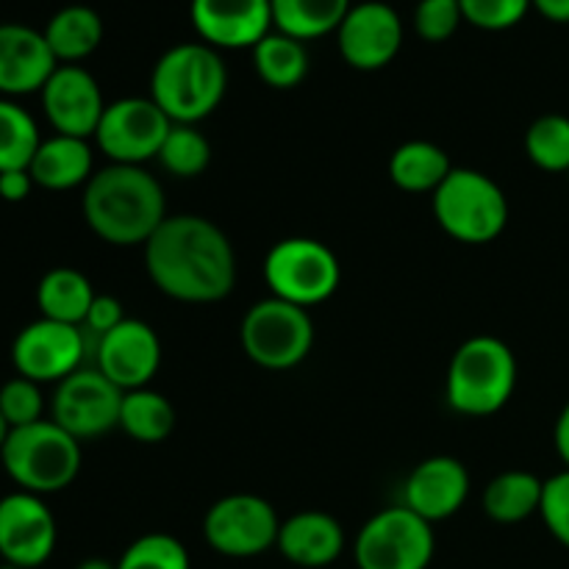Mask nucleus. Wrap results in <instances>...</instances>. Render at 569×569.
<instances>
[{
    "label": "nucleus",
    "instance_id": "1",
    "mask_svg": "<svg viewBox=\"0 0 569 569\" xmlns=\"http://www.w3.org/2000/svg\"><path fill=\"white\" fill-rule=\"evenodd\" d=\"M142 253L153 287L178 303H217L237 287L233 244L209 217L170 214Z\"/></svg>",
    "mask_w": 569,
    "mask_h": 569
},
{
    "label": "nucleus",
    "instance_id": "2",
    "mask_svg": "<svg viewBox=\"0 0 569 569\" xmlns=\"http://www.w3.org/2000/svg\"><path fill=\"white\" fill-rule=\"evenodd\" d=\"M81 211L89 231L114 248H144L170 217L161 183L137 164H109L94 172L83 187Z\"/></svg>",
    "mask_w": 569,
    "mask_h": 569
},
{
    "label": "nucleus",
    "instance_id": "3",
    "mask_svg": "<svg viewBox=\"0 0 569 569\" xmlns=\"http://www.w3.org/2000/svg\"><path fill=\"white\" fill-rule=\"evenodd\" d=\"M228 70L220 50L206 42H181L164 50L150 72V98L181 126H198L220 109Z\"/></svg>",
    "mask_w": 569,
    "mask_h": 569
},
{
    "label": "nucleus",
    "instance_id": "4",
    "mask_svg": "<svg viewBox=\"0 0 569 569\" xmlns=\"http://www.w3.org/2000/svg\"><path fill=\"white\" fill-rule=\"evenodd\" d=\"M517 372V356L503 339L470 337L450 359L445 398L456 415L492 417L515 395Z\"/></svg>",
    "mask_w": 569,
    "mask_h": 569
},
{
    "label": "nucleus",
    "instance_id": "5",
    "mask_svg": "<svg viewBox=\"0 0 569 569\" xmlns=\"http://www.w3.org/2000/svg\"><path fill=\"white\" fill-rule=\"evenodd\" d=\"M3 470L22 492L44 495L61 492L81 472V442L56 426L53 420H39L9 431L0 448Z\"/></svg>",
    "mask_w": 569,
    "mask_h": 569
},
{
    "label": "nucleus",
    "instance_id": "6",
    "mask_svg": "<svg viewBox=\"0 0 569 569\" xmlns=\"http://www.w3.org/2000/svg\"><path fill=\"white\" fill-rule=\"evenodd\" d=\"M433 220L456 242L489 244L509 226V198L495 178L470 167H453L431 194Z\"/></svg>",
    "mask_w": 569,
    "mask_h": 569
},
{
    "label": "nucleus",
    "instance_id": "7",
    "mask_svg": "<svg viewBox=\"0 0 569 569\" xmlns=\"http://www.w3.org/2000/svg\"><path fill=\"white\" fill-rule=\"evenodd\" d=\"M239 342L248 359L261 370H292L303 365L315 348V320L309 309L270 295L244 311Z\"/></svg>",
    "mask_w": 569,
    "mask_h": 569
},
{
    "label": "nucleus",
    "instance_id": "8",
    "mask_svg": "<svg viewBox=\"0 0 569 569\" xmlns=\"http://www.w3.org/2000/svg\"><path fill=\"white\" fill-rule=\"evenodd\" d=\"M264 281L272 298L311 309L331 298L342 281L337 253L320 239L289 237L270 248L264 259Z\"/></svg>",
    "mask_w": 569,
    "mask_h": 569
},
{
    "label": "nucleus",
    "instance_id": "9",
    "mask_svg": "<svg viewBox=\"0 0 569 569\" xmlns=\"http://www.w3.org/2000/svg\"><path fill=\"white\" fill-rule=\"evenodd\" d=\"M433 553V526L403 503L372 515L353 542L359 569H428Z\"/></svg>",
    "mask_w": 569,
    "mask_h": 569
},
{
    "label": "nucleus",
    "instance_id": "10",
    "mask_svg": "<svg viewBox=\"0 0 569 569\" xmlns=\"http://www.w3.org/2000/svg\"><path fill=\"white\" fill-rule=\"evenodd\" d=\"M281 520L270 500L259 495H226L203 517V539L226 559H256L276 548Z\"/></svg>",
    "mask_w": 569,
    "mask_h": 569
},
{
    "label": "nucleus",
    "instance_id": "11",
    "mask_svg": "<svg viewBox=\"0 0 569 569\" xmlns=\"http://www.w3.org/2000/svg\"><path fill=\"white\" fill-rule=\"evenodd\" d=\"M122 398L126 392L114 387L98 367H81L61 383H56L50 420L64 428L78 442L98 439L120 428Z\"/></svg>",
    "mask_w": 569,
    "mask_h": 569
},
{
    "label": "nucleus",
    "instance_id": "12",
    "mask_svg": "<svg viewBox=\"0 0 569 569\" xmlns=\"http://www.w3.org/2000/svg\"><path fill=\"white\" fill-rule=\"evenodd\" d=\"M172 120L153 103V98H120L106 106L94 131L100 153L111 164H137L156 159L170 133Z\"/></svg>",
    "mask_w": 569,
    "mask_h": 569
},
{
    "label": "nucleus",
    "instance_id": "13",
    "mask_svg": "<svg viewBox=\"0 0 569 569\" xmlns=\"http://www.w3.org/2000/svg\"><path fill=\"white\" fill-rule=\"evenodd\" d=\"M11 365L17 376L37 383H61L67 376L87 367V337L81 326L39 320L28 322L11 345Z\"/></svg>",
    "mask_w": 569,
    "mask_h": 569
},
{
    "label": "nucleus",
    "instance_id": "14",
    "mask_svg": "<svg viewBox=\"0 0 569 569\" xmlns=\"http://www.w3.org/2000/svg\"><path fill=\"white\" fill-rule=\"evenodd\" d=\"M59 528L39 495L17 492L0 498V559L17 569H37L53 556Z\"/></svg>",
    "mask_w": 569,
    "mask_h": 569
},
{
    "label": "nucleus",
    "instance_id": "15",
    "mask_svg": "<svg viewBox=\"0 0 569 569\" xmlns=\"http://www.w3.org/2000/svg\"><path fill=\"white\" fill-rule=\"evenodd\" d=\"M337 44L345 64L361 72H376L392 64L403 48V22L398 11L381 0L353 3L337 28Z\"/></svg>",
    "mask_w": 569,
    "mask_h": 569
},
{
    "label": "nucleus",
    "instance_id": "16",
    "mask_svg": "<svg viewBox=\"0 0 569 569\" xmlns=\"http://www.w3.org/2000/svg\"><path fill=\"white\" fill-rule=\"evenodd\" d=\"M92 367H98L122 392L150 387V381H153L161 367L159 333L144 320L128 317L114 331L98 339Z\"/></svg>",
    "mask_w": 569,
    "mask_h": 569
},
{
    "label": "nucleus",
    "instance_id": "17",
    "mask_svg": "<svg viewBox=\"0 0 569 569\" xmlns=\"http://www.w3.org/2000/svg\"><path fill=\"white\" fill-rule=\"evenodd\" d=\"M42 109L56 133L89 139L106 111L100 83L81 64H59L42 87Z\"/></svg>",
    "mask_w": 569,
    "mask_h": 569
},
{
    "label": "nucleus",
    "instance_id": "18",
    "mask_svg": "<svg viewBox=\"0 0 569 569\" xmlns=\"http://www.w3.org/2000/svg\"><path fill=\"white\" fill-rule=\"evenodd\" d=\"M189 17L198 37L217 50H253L272 31L270 0H192Z\"/></svg>",
    "mask_w": 569,
    "mask_h": 569
},
{
    "label": "nucleus",
    "instance_id": "19",
    "mask_svg": "<svg viewBox=\"0 0 569 569\" xmlns=\"http://www.w3.org/2000/svg\"><path fill=\"white\" fill-rule=\"evenodd\" d=\"M470 495V472L453 456H431L403 483V506L422 520L442 522L459 515Z\"/></svg>",
    "mask_w": 569,
    "mask_h": 569
},
{
    "label": "nucleus",
    "instance_id": "20",
    "mask_svg": "<svg viewBox=\"0 0 569 569\" xmlns=\"http://www.w3.org/2000/svg\"><path fill=\"white\" fill-rule=\"evenodd\" d=\"M56 67L59 61L42 31L20 26V22L0 26V94L3 98L42 92Z\"/></svg>",
    "mask_w": 569,
    "mask_h": 569
},
{
    "label": "nucleus",
    "instance_id": "21",
    "mask_svg": "<svg viewBox=\"0 0 569 569\" xmlns=\"http://www.w3.org/2000/svg\"><path fill=\"white\" fill-rule=\"evenodd\" d=\"M345 528L328 511L306 509L281 520L278 553L295 567L322 569L345 553Z\"/></svg>",
    "mask_w": 569,
    "mask_h": 569
},
{
    "label": "nucleus",
    "instance_id": "22",
    "mask_svg": "<svg viewBox=\"0 0 569 569\" xmlns=\"http://www.w3.org/2000/svg\"><path fill=\"white\" fill-rule=\"evenodd\" d=\"M28 172L37 187L50 189V192L87 187L89 178L94 176L92 144L89 139L53 133L50 139H42Z\"/></svg>",
    "mask_w": 569,
    "mask_h": 569
},
{
    "label": "nucleus",
    "instance_id": "23",
    "mask_svg": "<svg viewBox=\"0 0 569 569\" xmlns=\"http://www.w3.org/2000/svg\"><path fill=\"white\" fill-rule=\"evenodd\" d=\"M450 172H453V161L448 150L426 139L403 142L389 156V178L395 187L411 194H433Z\"/></svg>",
    "mask_w": 569,
    "mask_h": 569
},
{
    "label": "nucleus",
    "instance_id": "24",
    "mask_svg": "<svg viewBox=\"0 0 569 569\" xmlns=\"http://www.w3.org/2000/svg\"><path fill=\"white\" fill-rule=\"evenodd\" d=\"M42 33L59 64H78L103 42V20L89 6H64L50 17Z\"/></svg>",
    "mask_w": 569,
    "mask_h": 569
},
{
    "label": "nucleus",
    "instance_id": "25",
    "mask_svg": "<svg viewBox=\"0 0 569 569\" xmlns=\"http://www.w3.org/2000/svg\"><path fill=\"white\" fill-rule=\"evenodd\" d=\"M94 287L76 267H53L42 276L37 287V306L42 317L67 326H83L89 306L94 300Z\"/></svg>",
    "mask_w": 569,
    "mask_h": 569
},
{
    "label": "nucleus",
    "instance_id": "26",
    "mask_svg": "<svg viewBox=\"0 0 569 569\" xmlns=\"http://www.w3.org/2000/svg\"><path fill=\"white\" fill-rule=\"evenodd\" d=\"M545 481L528 470H506L483 489V511L500 526H517L539 515Z\"/></svg>",
    "mask_w": 569,
    "mask_h": 569
},
{
    "label": "nucleus",
    "instance_id": "27",
    "mask_svg": "<svg viewBox=\"0 0 569 569\" xmlns=\"http://www.w3.org/2000/svg\"><path fill=\"white\" fill-rule=\"evenodd\" d=\"M272 3V31L311 42V39L337 33L345 14L350 11V0H270Z\"/></svg>",
    "mask_w": 569,
    "mask_h": 569
},
{
    "label": "nucleus",
    "instance_id": "28",
    "mask_svg": "<svg viewBox=\"0 0 569 569\" xmlns=\"http://www.w3.org/2000/svg\"><path fill=\"white\" fill-rule=\"evenodd\" d=\"M176 406L156 389H131L122 398L120 431L139 445H159L176 431Z\"/></svg>",
    "mask_w": 569,
    "mask_h": 569
},
{
    "label": "nucleus",
    "instance_id": "29",
    "mask_svg": "<svg viewBox=\"0 0 569 569\" xmlns=\"http://www.w3.org/2000/svg\"><path fill=\"white\" fill-rule=\"evenodd\" d=\"M256 76L272 89H295L309 76V50L300 39L270 31L253 48Z\"/></svg>",
    "mask_w": 569,
    "mask_h": 569
},
{
    "label": "nucleus",
    "instance_id": "30",
    "mask_svg": "<svg viewBox=\"0 0 569 569\" xmlns=\"http://www.w3.org/2000/svg\"><path fill=\"white\" fill-rule=\"evenodd\" d=\"M39 144L37 120L11 98H0V172L28 170Z\"/></svg>",
    "mask_w": 569,
    "mask_h": 569
},
{
    "label": "nucleus",
    "instance_id": "31",
    "mask_svg": "<svg viewBox=\"0 0 569 569\" xmlns=\"http://www.w3.org/2000/svg\"><path fill=\"white\" fill-rule=\"evenodd\" d=\"M159 164L176 178H198L203 176L211 161V144L198 126H181L172 122L164 144L159 150Z\"/></svg>",
    "mask_w": 569,
    "mask_h": 569
},
{
    "label": "nucleus",
    "instance_id": "32",
    "mask_svg": "<svg viewBox=\"0 0 569 569\" xmlns=\"http://www.w3.org/2000/svg\"><path fill=\"white\" fill-rule=\"evenodd\" d=\"M526 156L545 172H569V117L542 114L528 126Z\"/></svg>",
    "mask_w": 569,
    "mask_h": 569
},
{
    "label": "nucleus",
    "instance_id": "33",
    "mask_svg": "<svg viewBox=\"0 0 569 569\" xmlns=\"http://www.w3.org/2000/svg\"><path fill=\"white\" fill-rule=\"evenodd\" d=\"M117 569H192L189 550L172 533L153 531L133 539L117 559Z\"/></svg>",
    "mask_w": 569,
    "mask_h": 569
},
{
    "label": "nucleus",
    "instance_id": "34",
    "mask_svg": "<svg viewBox=\"0 0 569 569\" xmlns=\"http://www.w3.org/2000/svg\"><path fill=\"white\" fill-rule=\"evenodd\" d=\"M0 415L9 422V428L31 426V422L44 420V398L42 383L31 381V378L14 376L0 387Z\"/></svg>",
    "mask_w": 569,
    "mask_h": 569
},
{
    "label": "nucleus",
    "instance_id": "35",
    "mask_svg": "<svg viewBox=\"0 0 569 569\" xmlns=\"http://www.w3.org/2000/svg\"><path fill=\"white\" fill-rule=\"evenodd\" d=\"M465 22L481 31H506L526 20L531 0H459Z\"/></svg>",
    "mask_w": 569,
    "mask_h": 569
},
{
    "label": "nucleus",
    "instance_id": "36",
    "mask_svg": "<svg viewBox=\"0 0 569 569\" xmlns=\"http://www.w3.org/2000/svg\"><path fill=\"white\" fill-rule=\"evenodd\" d=\"M465 22L459 0H420L415 9V31L426 42H448Z\"/></svg>",
    "mask_w": 569,
    "mask_h": 569
},
{
    "label": "nucleus",
    "instance_id": "37",
    "mask_svg": "<svg viewBox=\"0 0 569 569\" xmlns=\"http://www.w3.org/2000/svg\"><path fill=\"white\" fill-rule=\"evenodd\" d=\"M539 517L550 537L569 550V470L556 472L553 478L545 481Z\"/></svg>",
    "mask_w": 569,
    "mask_h": 569
},
{
    "label": "nucleus",
    "instance_id": "38",
    "mask_svg": "<svg viewBox=\"0 0 569 569\" xmlns=\"http://www.w3.org/2000/svg\"><path fill=\"white\" fill-rule=\"evenodd\" d=\"M126 311H122V303L111 295H94L92 306H89V315L83 320V331L92 333V337H106L109 331H114L120 322H126Z\"/></svg>",
    "mask_w": 569,
    "mask_h": 569
},
{
    "label": "nucleus",
    "instance_id": "39",
    "mask_svg": "<svg viewBox=\"0 0 569 569\" xmlns=\"http://www.w3.org/2000/svg\"><path fill=\"white\" fill-rule=\"evenodd\" d=\"M37 187L28 170H6L0 172V198L6 203H22V200L31 194V189Z\"/></svg>",
    "mask_w": 569,
    "mask_h": 569
},
{
    "label": "nucleus",
    "instance_id": "40",
    "mask_svg": "<svg viewBox=\"0 0 569 569\" xmlns=\"http://www.w3.org/2000/svg\"><path fill=\"white\" fill-rule=\"evenodd\" d=\"M553 445H556V453H559V459L565 461V470H569V403L561 409L559 420H556Z\"/></svg>",
    "mask_w": 569,
    "mask_h": 569
},
{
    "label": "nucleus",
    "instance_id": "41",
    "mask_svg": "<svg viewBox=\"0 0 569 569\" xmlns=\"http://www.w3.org/2000/svg\"><path fill=\"white\" fill-rule=\"evenodd\" d=\"M531 6L550 22H569V0H531Z\"/></svg>",
    "mask_w": 569,
    "mask_h": 569
},
{
    "label": "nucleus",
    "instance_id": "42",
    "mask_svg": "<svg viewBox=\"0 0 569 569\" xmlns=\"http://www.w3.org/2000/svg\"><path fill=\"white\" fill-rule=\"evenodd\" d=\"M76 569H117V561H106V559H87L81 561Z\"/></svg>",
    "mask_w": 569,
    "mask_h": 569
},
{
    "label": "nucleus",
    "instance_id": "43",
    "mask_svg": "<svg viewBox=\"0 0 569 569\" xmlns=\"http://www.w3.org/2000/svg\"><path fill=\"white\" fill-rule=\"evenodd\" d=\"M9 431H11L9 422H6V420H3V415H0V448H3L6 439H9Z\"/></svg>",
    "mask_w": 569,
    "mask_h": 569
},
{
    "label": "nucleus",
    "instance_id": "44",
    "mask_svg": "<svg viewBox=\"0 0 569 569\" xmlns=\"http://www.w3.org/2000/svg\"><path fill=\"white\" fill-rule=\"evenodd\" d=\"M0 569H17V567H11V565H3Z\"/></svg>",
    "mask_w": 569,
    "mask_h": 569
},
{
    "label": "nucleus",
    "instance_id": "45",
    "mask_svg": "<svg viewBox=\"0 0 569 569\" xmlns=\"http://www.w3.org/2000/svg\"><path fill=\"white\" fill-rule=\"evenodd\" d=\"M567 181H569V172H567Z\"/></svg>",
    "mask_w": 569,
    "mask_h": 569
}]
</instances>
